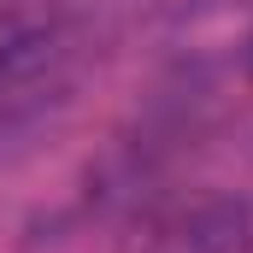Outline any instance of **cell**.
<instances>
[{
  "mask_svg": "<svg viewBox=\"0 0 253 253\" xmlns=\"http://www.w3.org/2000/svg\"><path fill=\"white\" fill-rule=\"evenodd\" d=\"M47 53H53V30H47V24L18 18V12L0 18V106L18 100V94L36 83V71L47 65Z\"/></svg>",
  "mask_w": 253,
  "mask_h": 253,
  "instance_id": "7a4b0ae2",
  "label": "cell"
},
{
  "mask_svg": "<svg viewBox=\"0 0 253 253\" xmlns=\"http://www.w3.org/2000/svg\"><path fill=\"white\" fill-rule=\"evenodd\" d=\"M248 65H253V42H248Z\"/></svg>",
  "mask_w": 253,
  "mask_h": 253,
  "instance_id": "3957f363",
  "label": "cell"
},
{
  "mask_svg": "<svg viewBox=\"0 0 253 253\" xmlns=\"http://www.w3.org/2000/svg\"><path fill=\"white\" fill-rule=\"evenodd\" d=\"M124 253H253V206L224 189L177 194L135 224Z\"/></svg>",
  "mask_w": 253,
  "mask_h": 253,
  "instance_id": "6da1fadb",
  "label": "cell"
}]
</instances>
